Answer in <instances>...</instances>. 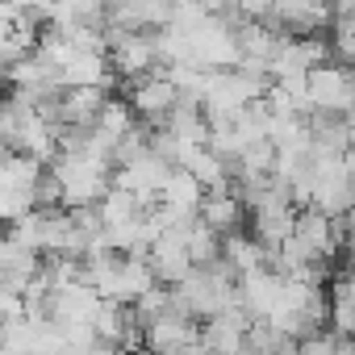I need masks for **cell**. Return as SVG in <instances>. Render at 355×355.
<instances>
[{
	"label": "cell",
	"mask_w": 355,
	"mask_h": 355,
	"mask_svg": "<svg viewBox=\"0 0 355 355\" xmlns=\"http://www.w3.org/2000/svg\"><path fill=\"white\" fill-rule=\"evenodd\" d=\"M293 239L322 263V259H330L338 247H343V239H338V226H334V218H326V214H318V209H297V222H293Z\"/></svg>",
	"instance_id": "9c48e42d"
},
{
	"label": "cell",
	"mask_w": 355,
	"mask_h": 355,
	"mask_svg": "<svg viewBox=\"0 0 355 355\" xmlns=\"http://www.w3.org/2000/svg\"><path fill=\"white\" fill-rule=\"evenodd\" d=\"M175 101H180V92H175V84L163 76V71H150V76H142V80H134V88H130V113L134 117H142L146 121V130H155V125H163L167 121V113L175 109Z\"/></svg>",
	"instance_id": "8992f818"
},
{
	"label": "cell",
	"mask_w": 355,
	"mask_h": 355,
	"mask_svg": "<svg viewBox=\"0 0 355 355\" xmlns=\"http://www.w3.org/2000/svg\"><path fill=\"white\" fill-rule=\"evenodd\" d=\"M247 330H251V318L243 309H226L218 318H205V326H201V351L205 355H243Z\"/></svg>",
	"instance_id": "ba28073f"
},
{
	"label": "cell",
	"mask_w": 355,
	"mask_h": 355,
	"mask_svg": "<svg viewBox=\"0 0 355 355\" xmlns=\"http://www.w3.org/2000/svg\"><path fill=\"white\" fill-rule=\"evenodd\" d=\"M334 51H338V55L347 59V67L355 71V34H351V38H334Z\"/></svg>",
	"instance_id": "ac0fdd59"
},
{
	"label": "cell",
	"mask_w": 355,
	"mask_h": 355,
	"mask_svg": "<svg viewBox=\"0 0 355 355\" xmlns=\"http://www.w3.org/2000/svg\"><path fill=\"white\" fill-rule=\"evenodd\" d=\"M184 243H189V259H193V268H209V263H218V259H222V234H218V230H209L201 218L189 226Z\"/></svg>",
	"instance_id": "2e32d148"
},
{
	"label": "cell",
	"mask_w": 355,
	"mask_h": 355,
	"mask_svg": "<svg viewBox=\"0 0 355 355\" xmlns=\"http://www.w3.org/2000/svg\"><path fill=\"white\" fill-rule=\"evenodd\" d=\"M197 218H201L209 230H218L222 239H230V234H243L247 205H243V201H239L230 189H218V193H205V201H201Z\"/></svg>",
	"instance_id": "30bf717a"
},
{
	"label": "cell",
	"mask_w": 355,
	"mask_h": 355,
	"mask_svg": "<svg viewBox=\"0 0 355 355\" xmlns=\"http://www.w3.org/2000/svg\"><path fill=\"white\" fill-rule=\"evenodd\" d=\"M297 347H301V355H338V334H326V330H318V334L301 338Z\"/></svg>",
	"instance_id": "e0dca14e"
},
{
	"label": "cell",
	"mask_w": 355,
	"mask_h": 355,
	"mask_svg": "<svg viewBox=\"0 0 355 355\" xmlns=\"http://www.w3.org/2000/svg\"><path fill=\"white\" fill-rule=\"evenodd\" d=\"M201 201H205V189L193 180V175H189L184 167H171L167 184H163V193H159V205H163V209H175V214H189V218H197Z\"/></svg>",
	"instance_id": "7c38bea8"
},
{
	"label": "cell",
	"mask_w": 355,
	"mask_h": 355,
	"mask_svg": "<svg viewBox=\"0 0 355 355\" xmlns=\"http://www.w3.org/2000/svg\"><path fill=\"white\" fill-rule=\"evenodd\" d=\"M0 355H13V351H9V347H5V343H0Z\"/></svg>",
	"instance_id": "44dd1931"
},
{
	"label": "cell",
	"mask_w": 355,
	"mask_h": 355,
	"mask_svg": "<svg viewBox=\"0 0 355 355\" xmlns=\"http://www.w3.org/2000/svg\"><path fill=\"white\" fill-rule=\"evenodd\" d=\"M0 150H5V101H0Z\"/></svg>",
	"instance_id": "ffe728a7"
},
{
	"label": "cell",
	"mask_w": 355,
	"mask_h": 355,
	"mask_svg": "<svg viewBox=\"0 0 355 355\" xmlns=\"http://www.w3.org/2000/svg\"><path fill=\"white\" fill-rule=\"evenodd\" d=\"M96 218H101V226L105 230H117V226H130V222H138L142 218V205L125 193V189H109L105 197H101V205H96Z\"/></svg>",
	"instance_id": "9a60e30c"
},
{
	"label": "cell",
	"mask_w": 355,
	"mask_h": 355,
	"mask_svg": "<svg viewBox=\"0 0 355 355\" xmlns=\"http://www.w3.org/2000/svg\"><path fill=\"white\" fill-rule=\"evenodd\" d=\"M142 351H150V355H205L197 318H189L180 309H167L163 318L146 322L142 326Z\"/></svg>",
	"instance_id": "3957f363"
},
{
	"label": "cell",
	"mask_w": 355,
	"mask_h": 355,
	"mask_svg": "<svg viewBox=\"0 0 355 355\" xmlns=\"http://www.w3.org/2000/svg\"><path fill=\"white\" fill-rule=\"evenodd\" d=\"M167 175H171V163H167V159H159V155L146 146L142 155H134L130 163H121V167H117L113 184H117V189H125L142 209H155V205H159V193H163V184H167Z\"/></svg>",
	"instance_id": "277c9868"
},
{
	"label": "cell",
	"mask_w": 355,
	"mask_h": 355,
	"mask_svg": "<svg viewBox=\"0 0 355 355\" xmlns=\"http://www.w3.org/2000/svg\"><path fill=\"white\" fill-rule=\"evenodd\" d=\"M76 355H121L117 347H105V343H96V347H88V351H76Z\"/></svg>",
	"instance_id": "d6986e66"
},
{
	"label": "cell",
	"mask_w": 355,
	"mask_h": 355,
	"mask_svg": "<svg viewBox=\"0 0 355 355\" xmlns=\"http://www.w3.org/2000/svg\"><path fill=\"white\" fill-rule=\"evenodd\" d=\"M180 167L193 175V180L205 189V193H218V189H230V163L222 159V155H214L209 146H189L184 155H180Z\"/></svg>",
	"instance_id": "8fae6325"
},
{
	"label": "cell",
	"mask_w": 355,
	"mask_h": 355,
	"mask_svg": "<svg viewBox=\"0 0 355 355\" xmlns=\"http://www.w3.org/2000/svg\"><path fill=\"white\" fill-rule=\"evenodd\" d=\"M134 125H138V121H134L130 105H125V101H113V96H109V101L101 105L96 121H92V134H96V138H101L105 146H117V142H121V138H125V134H130Z\"/></svg>",
	"instance_id": "5bb4252c"
},
{
	"label": "cell",
	"mask_w": 355,
	"mask_h": 355,
	"mask_svg": "<svg viewBox=\"0 0 355 355\" xmlns=\"http://www.w3.org/2000/svg\"><path fill=\"white\" fill-rule=\"evenodd\" d=\"M276 5H280V0H272V9H276Z\"/></svg>",
	"instance_id": "7402d4cb"
},
{
	"label": "cell",
	"mask_w": 355,
	"mask_h": 355,
	"mask_svg": "<svg viewBox=\"0 0 355 355\" xmlns=\"http://www.w3.org/2000/svg\"><path fill=\"white\" fill-rule=\"evenodd\" d=\"M109 38V67L121 80H142L159 71L155 55V34H105Z\"/></svg>",
	"instance_id": "5b68a950"
},
{
	"label": "cell",
	"mask_w": 355,
	"mask_h": 355,
	"mask_svg": "<svg viewBox=\"0 0 355 355\" xmlns=\"http://www.w3.org/2000/svg\"><path fill=\"white\" fill-rule=\"evenodd\" d=\"M171 301L189 318H218L226 309H239V276L230 272L226 259L209 263V268H193L180 284L171 288Z\"/></svg>",
	"instance_id": "6da1fadb"
},
{
	"label": "cell",
	"mask_w": 355,
	"mask_h": 355,
	"mask_svg": "<svg viewBox=\"0 0 355 355\" xmlns=\"http://www.w3.org/2000/svg\"><path fill=\"white\" fill-rule=\"evenodd\" d=\"M184 234H189V226H171V230H163V234L146 247V263H150V272H155L159 284H180V280L193 272Z\"/></svg>",
	"instance_id": "52a82bcc"
},
{
	"label": "cell",
	"mask_w": 355,
	"mask_h": 355,
	"mask_svg": "<svg viewBox=\"0 0 355 355\" xmlns=\"http://www.w3.org/2000/svg\"><path fill=\"white\" fill-rule=\"evenodd\" d=\"M222 259L230 263V272L234 276H247V272H255V268H268L272 263V251H263L255 239H247V234H230V239H222Z\"/></svg>",
	"instance_id": "4fadbf2b"
},
{
	"label": "cell",
	"mask_w": 355,
	"mask_h": 355,
	"mask_svg": "<svg viewBox=\"0 0 355 355\" xmlns=\"http://www.w3.org/2000/svg\"><path fill=\"white\" fill-rule=\"evenodd\" d=\"M309 109L313 113H326V117H347L355 109V71L343 67V63H318L309 76Z\"/></svg>",
	"instance_id": "7a4b0ae2"
}]
</instances>
